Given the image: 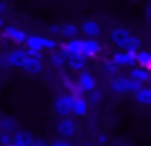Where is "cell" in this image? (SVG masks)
Instances as JSON below:
<instances>
[{"mask_svg": "<svg viewBox=\"0 0 151 146\" xmlns=\"http://www.w3.org/2000/svg\"><path fill=\"white\" fill-rule=\"evenodd\" d=\"M141 86H145V84L130 80L128 76H124V75L112 78V81H111V89H112V93H115V94H125V93L133 94L135 91H138Z\"/></svg>", "mask_w": 151, "mask_h": 146, "instance_id": "6da1fadb", "label": "cell"}, {"mask_svg": "<svg viewBox=\"0 0 151 146\" xmlns=\"http://www.w3.org/2000/svg\"><path fill=\"white\" fill-rule=\"evenodd\" d=\"M73 107V96L72 94H59L54 99V112L59 117H70Z\"/></svg>", "mask_w": 151, "mask_h": 146, "instance_id": "7a4b0ae2", "label": "cell"}, {"mask_svg": "<svg viewBox=\"0 0 151 146\" xmlns=\"http://www.w3.org/2000/svg\"><path fill=\"white\" fill-rule=\"evenodd\" d=\"M76 120H73L72 117H62V119L57 122L55 125V132L59 133L60 138H65V140H70L76 135Z\"/></svg>", "mask_w": 151, "mask_h": 146, "instance_id": "3957f363", "label": "cell"}, {"mask_svg": "<svg viewBox=\"0 0 151 146\" xmlns=\"http://www.w3.org/2000/svg\"><path fill=\"white\" fill-rule=\"evenodd\" d=\"M130 36H132L130 29H127L125 26H115V28H111V31H109V37L114 42L115 47H119V50H124Z\"/></svg>", "mask_w": 151, "mask_h": 146, "instance_id": "277c9868", "label": "cell"}, {"mask_svg": "<svg viewBox=\"0 0 151 146\" xmlns=\"http://www.w3.org/2000/svg\"><path fill=\"white\" fill-rule=\"evenodd\" d=\"M2 34H4L5 39L15 42V44H18V45H23L24 41H26V37H28V32L24 31V29L18 28V26H13V24L4 26V28H2Z\"/></svg>", "mask_w": 151, "mask_h": 146, "instance_id": "5b68a950", "label": "cell"}, {"mask_svg": "<svg viewBox=\"0 0 151 146\" xmlns=\"http://www.w3.org/2000/svg\"><path fill=\"white\" fill-rule=\"evenodd\" d=\"M111 62L117 68H132L135 67V54L127 50H115L111 57Z\"/></svg>", "mask_w": 151, "mask_h": 146, "instance_id": "8992f818", "label": "cell"}, {"mask_svg": "<svg viewBox=\"0 0 151 146\" xmlns=\"http://www.w3.org/2000/svg\"><path fill=\"white\" fill-rule=\"evenodd\" d=\"M76 84H78L80 91H81L83 94H88L91 93V91L96 89V86H98V81H96V78L93 76L89 71L86 70H81L78 73V78H76Z\"/></svg>", "mask_w": 151, "mask_h": 146, "instance_id": "52a82bcc", "label": "cell"}, {"mask_svg": "<svg viewBox=\"0 0 151 146\" xmlns=\"http://www.w3.org/2000/svg\"><path fill=\"white\" fill-rule=\"evenodd\" d=\"M80 31L85 34V37L88 39H98L99 36L102 34V28L101 24H99L98 21H94V19H85V21L81 23V26H80Z\"/></svg>", "mask_w": 151, "mask_h": 146, "instance_id": "ba28073f", "label": "cell"}, {"mask_svg": "<svg viewBox=\"0 0 151 146\" xmlns=\"http://www.w3.org/2000/svg\"><path fill=\"white\" fill-rule=\"evenodd\" d=\"M20 70H23L29 76H36V75H39L42 71V60H39L36 57H31V55H26Z\"/></svg>", "mask_w": 151, "mask_h": 146, "instance_id": "9c48e42d", "label": "cell"}, {"mask_svg": "<svg viewBox=\"0 0 151 146\" xmlns=\"http://www.w3.org/2000/svg\"><path fill=\"white\" fill-rule=\"evenodd\" d=\"M26 55H28L26 49L17 47V49L10 50L7 55H5V62H7L10 67H13V68H21V65H23V60L26 58Z\"/></svg>", "mask_w": 151, "mask_h": 146, "instance_id": "30bf717a", "label": "cell"}, {"mask_svg": "<svg viewBox=\"0 0 151 146\" xmlns=\"http://www.w3.org/2000/svg\"><path fill=\"white\" fill-rule=\"evenodd\" d=\"M26 50H34V52H44V36L39 34H28L24 41Z\"/></svg>", "mask_w": 151, "mask_h": 146, "instance_id": "8fae6325", "label": "cell"}, {"mask_svg": "<svg viewBox=\"0 0 151 146\" xmlns=\"http://www.w3.org/2000/svg\"><path fill=\"white\" fill-rule=\"evenodd\" d=\"M33 141V135L28 130H17L12 135V143L15 146H29Z\"/></svg>", "mask_w": 151, "mask_h": 146, "instance_id": "7c38bea8", "label": "cell"}, {"mask_svg": "<svg viewBox=\"0 0 151 146\" xmlns=\"http://www.w3.org/2000/svg\"><path fill=\"white\" fill-rule=\"evenodd\" d=\"M128 78L133 80V81H138V83H141V84H146V83H150V80H151V73L148 70H145V68L132 67L130 73H128Z\"/></svg>", "mask_w": 151, "mask_h": 146, "instance_id": "4fadbf2b", "label": "cell"}, {"mask_svg": "<svg viewBox=\"0 0 151 146\" xmlns=\"http://www.w3.org/2000/svg\"><path fill=\"white\" fill-rule=\"evenodd\" d=\"M133 99L137 104H140V106H143V107L151 106V88L141 86L138 91L133 93Z\"/></svg>", "mask_w": 151, "mask_h": 146, "instance_id": "5bb4252c", "label": "cell"}, {"mask_svg": "<svg viewBox=\"0 0 151 146\" xmlns=\"http://www.w3.org/2000/svg\"><path fill=\"white\" fill-rule=\"evenodd\" d=\"M135 65L150 71V68H151V52L146 50V49H140L138 52H135Z\"/></svg>", "mask_w": 151, "mask_h": 146, "instance_id": "9a60e30c", "label": "cell"}, {"mask_svg": "<svg viewBox=\"0 0 151 146\" xmlns=\"http://www.w3.org/2000/svg\"><path fill=\"white\" fill-rule=\"evenodd\" d=\"M88 106L85 96H73V107H72V114L76 117H83L88 114Z\"/></svg>", "mask_w": 151, "mask_h": 146, "instance_id": "2e32d148", "label": "cell"}, {"mask_svg": "<svg viewBox=\"0 0 151 146\" xmlns=\"http://www.w3.org/2000/svg\"><path fill=\"white\" fill-rule=\"evenodd\" d=\"M65 65L73 71H81L86 67V60L83 57H65Z\"/></svg>", "mask_w": 151, "mask_h": 146, "instance_id": "e0dca14e", "label": "cell"}, {"mask_svg": "<svg viewBox=\"0 0 151 146\" xmlns=\"http://www.w3.org/2000/svg\"><path fill=\"white\" fill-rule=\"evenodd\" d=\"M80 28L73 23H65V24H60V34L63 36L65 39H73L78 36Z\"/></svg>", "mask_w": 151, "mask_h": 146, "instance_id": "ac0fdd59", "label": "cell"}, {"mask_svg": "<svg viewBox=\"0 0 151 146\" xmlns=\"http://www.w3.org/2000/svg\"><path fill=\"white\" fill-rule=\"evenodd\" d=\"M49 63L52 68L55 70H60V68L65 67V55L62 52H57V50H52V54L49 55Z\"/></svg>", "mask_w": 151, "mask_h": 146, "instance_id": "d6986e66", "label": "cell"}, {"mask_svg": "<svg viewBox=\"0 0 151 146\" xmlns=\"http://www.w3.org/2000/svg\"><path fill=\"white\" fill-rule=\"evenodd\" d=\"M141 45H143V39L141 37H138V36H133L132 34L130 37H128V41H127V44H125V47H124V50H127V52H138L141 49Z\"/></svg>", "mask_w": 151, "mask_h": 146, "instance_id": "ffe728a7", "label": "cell"}, {"mask_svg": "<svg viewBox=\"0 0 151 146\" xmlns=\"http://www.w3.org/2000/svg\"><path fill=\"white\" fill-rule=\"evenodd\" d=\"M15 119L10 115H5V117H0V132H5V133H13L15 132Z\"/></svg>", "mask_w": 151, "mask_h": 146, "instance_id": "44dd1931", "label": "cell"}, {"mask_svg": "<svg viewBox=\"0 0 151 146\" xmlns=\"http://www.w3.org/2000/svg\"><path fill=\"white\" fill-rule=\"evenodd\" d=\"M63 88H65V89L68 91V94H72V96H83V93L80 91L76 81L72 80L70 76H65V78H63Z\"/></svg>", "mask_w": 151, "mask_h": 146, "instance_id": "7402d4cb", "label": "cell"}, {"mask_svg": "<svg viewBox=\"0 0 151 146\" xmlns=\"http://www.w3.org/2000/svg\"><path fill=\"white\" fill-rule=\"evenodd\" d=\"M57 47H59V42H57L55 37H52V36H44V50H57Z\"/></svg>", "mask_w": 151, "mask_h": 146, "instance_id": "603a6c76", "label": "cell"}, {"mask_svg": "<svg viewBox=\"0 0 151 146\" xmlns=\"http://www.w3.org/2000/svg\"><path fill=\"white\" fill-rule=\"evenodd\" d=\"M101 101H102V93H101V91L94 89V91H91V93H88V101H86L88 104L98 106V104L101 102Z\"/></svg>", "mask_w": 151, "mask_h": 146, "instance_id": "cb8c5ba5", "label": "cell"}, {"mask_svg": "<svg viewBox=\"0 0 151 146\" xmlns=\"http://www.w3.org/2000/svg\"><path fill=\"white\" fill-rule=\"evenodd\" d=\"M12 143V133H5V132H0V145L2 146H7Z\"/></svg>", "mask_w": 151, "mask_h": 146, "instance_id": "d4e9b609", "label": "cell"}, {"mask_svg": "<svg viewBox=\"0 0 151 146\" xmlns=\"http://www.w3.org/2000/svg\"><path fill=\"white\" fill-rule=\"evenodd\" d=\"M102 68H104V70L107 71V73H114V71L117 70V67H115V65L111 62V58H107V60L102 62Z\"/></svg>", "mask_w": 151, "mask_h": 146, "instance_id": "484cf974", "label": "cell"}, {"mask_svg": "<svg viewBox=\"0 0 151 146\" xmlns=\"http://www.w3.org/2000/svg\"><path fill=\"white\" fill-rule=\"evenodd\" d=\"M49 146H73V145L68 141V140H65V138H57V140H54Z\"/></svg>", "mask_w": 151, "mask_h": 146, "instance_id": "4316f807", "label": "cell"}, {"mask_svg": "<svg viewBox=\"0 0 151 146\" xmlns=\"http://www.w3.org/2000/svg\"><path fill=\"white\" fill-rule=\"evenodd\" d=\"M10 12V3L7 0H0V16Z\"/></svg>", "mask_w": 151, "mask_h": 146, "instance_id": "83f0119b", "label": "cell"}, {"mask_svg": "<svg viewBox=\"0 0 151 146\" xmlns=\"http://www.w3.org/2000/svg\"><path fill=\"white\" fill-rule=\"evenodd\" d=\"M49 34L52 36H57V34H60V24H50L49 26Z\"/></svg>", "mask_w": 151, "mask_h": 146, "instance_id": "f1b7e54d", "label": "cell"}, {"mask_svg": "<svg viewBox=\"0 0 151 146\" xmlns=\"http://www.w3.org/2000/svg\"><path fill=\"white\" fill-rule=\"evenodd\" d=\"M29 146H49V145H47V141H44V140H33Z\"/></svg>", "mask_w": 151, "mask_h": 146, "instance_id": "f546056e", "label": "cell"}, {"mask_svg": "<svg viewBox=\"0 0 151 146\" xmlns=\"http://www.w3.org/2000/svg\"><path fill=\"white\" fill-rule=\"evenodd\" d=\"M96 141H98V145H104V143L107 141V135H106V133H99Z\"/></svg>", "mask_w": 151, "mask_h": 146, "instance_id": "4dcf8cb0", "label": "cell"}, {"mask_svg": "<svg viewBox=\"0 0 151 146\" xmlns=\"http://www.w3.org/2000/svg\"><path fill=\"white\" fill-rule=\"evenodd\" d=\"M2 28H4V18L0 16V31H2Z\"/></svg>", "mask_w": 151, "mask_h": 146, "instance_id": "1f68e13d", "label": "cell"}, {"mask_svg": "<svg viewBox=\"0 0 151 146\" xmlns=\"http://www.w3.org/2000/svg\"><path fill=\"white\" fill-rule=\"evenodd\" d=\"M119 146H130V145H127V143H120Z\"/></svg>", "mask_w": 151, "mask_h": 146, "instance_id": "d6a6232c", "label": "cell"}, {"mask_svg": "<svg viewBox=\"0 0 151 146\" xmlns=\"http://www.w3.org/2000/svg\"><path fill=\"white\" fill-rule=\"evenodd\" d=\"M7 146H15V145H13V143H10V145H7Z\"/></svg>", "mask_w": 151, "mask_h": 146, "instance_id": "836d02e7", "label": "cell"}]
</instances>
